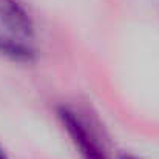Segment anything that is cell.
Returning <instances> with one entry per match:
<instances>
[{
    "mask_svg": "<svg viewBox=\"0 0 159 159\" xmlns=\"http://www.w3.org/2000/svg\"><path fill=\"white\" fill-rule=\"evenodd\" d=\"M0 53L17 60L34 54L31 22L14 0H0Z\"/></svg>",
    "mask_w": 159,
    "mask_h": 159,
    "instance_id": "obj_1",
    "label": "cell"
},
{
    "mask_svg": "<svg viewBox=\"0 0 159 159\" xmlns=\"http://www.w3.org/2000/svg\"><path fill=\"white\" fill-rule=\"evenodd\" d=\"M59 119L84 159H110L99 130L84 111L71 107H62L59 110Z\"/></svg>",
    "mask_w": 159,
    "mask_h": 159,
    "instance_id": "obj_2",
    "label": "cell"
},
{
    "mask_svg": "<svg viewBox=\"0 0 159 159\" xmlns=\"http://www.w3.org/2000/svg\"><path fill=\"white\" fill-rule=\"evenodd\" d=\"M0 159H8V158H6V155H5L2 150H0Z\"/></svg>",
    "mask_w": 159,
    "mask_h": 159,
    "instance_id": "obj_3",
    "label": "cell"
},
{
    "mask_svg": "<svg viewBox=\"0 0 159 159\" xmlns=\"http://www.w3.org/2000/svg\"><path fill=\"white\" fill-rule=\"evenodd\" d=\"M124 159H134V158H124Z\"/></svg>",
    "mask_w": 159,
    "mask_h": 159,
    "instance_id": "obj_4",
    "label": "cell"
}]
</instances>
